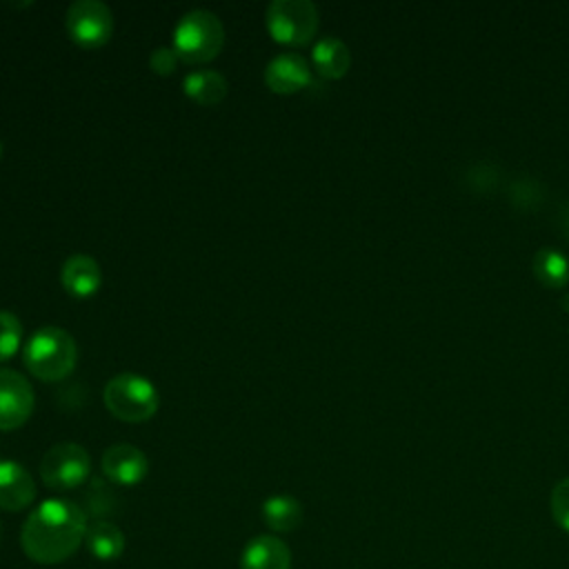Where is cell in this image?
<instances>
[{
  "instance_id": "1",
  "label": "cell",
  "mask_w": 569,
  "mask_h": 569,
  "mask_svg": "<svg viewBox=\"0 0 569 569\" xmlns=\"http://www.w3.org/2000/svg\"><path fill=\"white\" fill-rule=\"evenodd\" d=\"M87 527V516L76 502L49 498L27 516L20 547L38 565H58L76 553Z\"/></svg>"
},
{
  "instance_id": "2",
  "label": "cell",
  "mask_w": 569,
  "mask_h": 569,
  "mask_svg": "<svg viewBox=\"0 0 569 569\" xmlns=\"http://www.w3.org/2000/svg\"><path fill=\"white\" fill-rule=\"evenodd\" d=\"M22 360L36 378L47 382L62 380L78 362V345L62 327H40L29 336L22 349Z\"/></svg>"
},
{
  "instance_id": "3",
  "label": "cell",
  "mask_w": 569,
  "mask_h": 569,
  "mask_svg": "<svg viewBox=\"0 0 569 569\" xmlns=\"http://www.w3.org/2000/svg\"><path fill=\"white\" fill-rule=\"evenodd\" d=\"M224 44L222 20L209 9H191L180 16L173 27V49L180 60L191 64L207 62L218 56Z\"/></svg>"
},
{
  "instance_id": "4",
  "label": "cell",
  "mask_w": 569,
  "mask_h": 569,
  "mask_svg": "<svg viewBox=\"0 0 569 569\" xmlns=\"http://www.w3.org/2000/svg\"><path fill=\"white\" fill-rule=\"evenodd\" d=\"M107 409L124 422H144L158 411V389L140 373L122 371L104 385Z\"/></svg>"
},
{
  "instance_id": "5",
  "label": "cell",
  "mask_w": 569,
  "mask_h": 569,
  "mask_svg": "<svg viewBox=\"0 0 569 569\" xmlns=\"http://www.w3.org/2000/svg\"><path fill=\"white\" fill-rule=\"evenodd\" d=\"M267 29L282 44H307L318 29V7L311 0H271Z\"/></svg>"
},
{
  "instance_id": "6",
  "label": "cell",
  "mask_w": 569,
  "mask_h": 569,
  "mask_svg": "<svg viewBox=\"0 0 569 569\" xmlns=\"http://www.w3.org/2000/svg\"><path fill=\"white\" fill-rule=\"evenodd\" d=\"M91 471V458L78 442H56L40 462V478L49 489L67 491L80 487Z\"/></svg>"
},
{
  "instance_id": "7",
  "label": "cell",
  "mask_w": 569,
  "mask_h": 569,
  "mask_svg": "<svg viewBox=\"0 0 569 569\" xmlns=\"http://www.w3.org/2000/svg\"><path fill=\"white\" fill-rule=\"evenodd\" d=\"M64 27L73 42L93 49L111 38L113 13L102 0H76L67 9Z\"/></svg>"
},
{
  "instance_id": "8",
  "label": "cell",
  "mask_w": 569,
  "mask_h": 569,
  "mask_svg": "<svg viewBox=\"0 0 569 569\" xmlns=\"http://www.w3.org/2000/svg\"><path fill=\"white\" fill-rule=\"evenodd\" d=\"M33 411V387L16 369L0 367V431L18 429Z\"/></svg>"
},
{
  "instance_id": "9",
  "label": "cell",
  "mask_w": 569,
  "mask_h": 569,
  "mask_svg": "<svg viewBox=\"0 0 569 569\" xmlns=\"http://www.w3.org/2000/svg\"><path fill=\"white\" fill-rule=\"evenodd\" d=\"M102 471L111 482L131 487L142 482L149 473V460L138 447L118 442L102 453Z\"/></svg>"
},
{
  "instance_id": "10",
  "label": "cell",
  "mask_w": 569,
  "mask_h": 569,
  "mask_svg": "<svg viewBox=\"0 0 569 569\" xmlns=\"http://www.w3.org/2000/svg\"><path fill=\"white\" fill-rule=\"evenodd\" d=\"M264 82L276 93H296L311 82V67L300 53L282 51L267 62Z\"/></svg>"
},
{
  "instance_id": "11",
  "label": "cell",
  "mask_w": 569,
  "mask_h": 569,
  "mask_svg": "<svg viewBox=\"0 0 569 569\" xmlns=\"http://www.w3.org/2000/svg\"><path fill=\"white\" fill-rule=\"evenodd\" d=\"M36 498L31 473L16 460H0V509L22 511Z\"/></svg>"
},
{
  "instance_id": "12",
  "label": "cell",
  "mask_w": 569,
  "mask_h": 569,
  "mask_svg": "<svg viewBox=\"0 0 569 569\" xmlns=\"http://www.w3.org/2000/svg\"><path fill=\"white\" fill-rule=\"evenodd\" d=\"M60 282L71 296L87 298L102 284L100 264L87 253H73L60 267Z\"/></svg>"
},
{
  "instance_id": "13",
  "label": "cell",
  "mask_w": 569,
  "mask_h": 569,
  "mask_svg": "<svg viewBox=\"0 0 569 569\" xmlns=\"http://www.w3.org/2000/svg\"><path fill=\"white\" fill-rule=\"evenodd\" d=\"M240 569H291V551L276 536H256L242 549Z\"/></svg>"
},
{
  "instance_id": "14",
  "label": "cell",
  "mask_w": 569,
  "mask_h": 569,
  "mask_svg": "<svg viewBox=\"0 0 569 569\" xmlns=\"http://www.w3.org/2000/svg\"><path fill=\"white\" fill-rule=\"evenodd\" d=\"M311 62H313L316 71L322 78L336 80V78H342L349 71L351 53H349V47L340 38L322 36L313 42Z\"/></svg>"
},
{
  "instance_id": "15",
  "label": "cell",
  "mask_w": 569,
  "mask_h": 569,
  "mask_svg": "<svg viewBox=\"0 0 569 569\" xmlns=\"http://www.w3.org/2000/svg\"><path fill=\"white\" fill-rule=\"evenodd\" d=\"M227 78L216 69H196L182 78V91L200 102V104H216L227 96Z\"/></svg>"
},
{
  "instance_id": "16",
  "label": "cell",
  "mask_w": 569,
  "mask_h": 569,
  "mask_svg": "<svg viewBox=\"0 0 569 569\" xmlns=\"http://www.w3.org/2000/svg\"><path fill=\"white\" fill-rule=\"evenodd\" d=\"M262 518L269 529L287 533L300 527L302 522V505L289 493L269 496L262 505Z\"/></svg>"
},
{
  "instance_id": "17",
  "label": "cell",
  "mask_w": 569,
  "mask_h": 569,
  "mask_svg": "<svg viewBox=\"0 0 569 569\" xmlns=\"http://www.w3.org/2000/svg\"><path fill=\"white\" fill-rule=\"evenodd\" d=\"M84 542H87L91 556L98 560H104V562L120 558L124 551L122 531L113 522H107V520H96L93 525H89Z\"/></svg>"
},
{
  "instance_id": "18",
  "label": "cell",
  "mask_w": 569,
  "mask_h": 569,
  "mask_svg": "<svg viewBox=\"0 0 569 569\" xmlns=\"http://www.w3.org/2000/svg\"><path fill=\"white\" fill-rule=\"evenodd\" d=\"M531 269L536 278L547 287H562L569 282V258L551 247H542L533 253Z\"/></svg>"
},
{
  "instance_id": "19",
  "label": "cell",
  "mask_w": 569,
  "mask_h": 569,
  "mask_svg": "<svg viewBox=\"0 0 569 569\" xmlns=\"http://www.w3.org/2000/svg\"><path fill=\"white\" fill-rule=\"evenodd\" d=\"M22 340V325L16 313L0 309V362L9 360Z\"/></svg>"
},
{
  "instance_id": "20",
  "label": "cell",
  "mask_w": 569,
  "mask_h": 569,
  "mask_svg": "<svg viewBox=\"0 0 569 569\" xmlns=\"http://www.w3.org/2000/svg\"><path fill=\"white\" fill-rule=\"evenodd\" d=\"M551 516L560 529L569 533V478H562L553 489L549 498Z\"/></svg>"
},
{
  "instance_id": "21",
  "label": "cell",
  "mask_w": 569,
  "mask_h": 569,
  "mask_svg": "<svg viewBox=\"0 0 569 569\" xmlns=\"http://www.w3.org/2000/svg\"><path fill=\"white\" fill-rule=\"evenodd\" d=\"M178 62H180V58H178L176 49H173V47H167V44L156 47V49L151 51V56H149V67H151L156 73H160V76L173 73L176 67H178Z\"/></svg>"
},
{
  "instance_id": "22",
  "label": "cell",
  "mask_w": 569,
  "mask_h": 569,
  "mask_svg": "<svg viewBox=\"0 0 569 569\" xmlns=\"http://www.w3.org/2000/svg\"><path fill=\"white\" fill-rule=\"evenodd\" d=\"M565 227H567V233H569V209H567V213H565Z\"/></svg>"
},
{
  "instance_id": "23",
  "label": "cell",
  "mask_w": 569,
  "mask_h": 569,
  "mask_svg": "<svg viewBox=\"0 0 569 569\" xmlns=\"http://www.w3.org/2000/svg\"><path fill=\"white\" fill-rule=\"evenodd\" d=\"M562 302H569V293L562 298ZM565 309H569V307H565Z\"/></svg>"
},
{
  "instance_id": "24",
  "label": "cell",
  "mask_w": 569,
  "mask_h": 569,
  "mask_svg": "<svg viewBox=\"0 0 569 569\" xmlns=\"http://www.w3.org/2000/svg\"><path fill=\"white\" fill-rule=\"evenodd\" d=\"M0 156H2V140H0Z\"/></svg>"
}]
</instances>
